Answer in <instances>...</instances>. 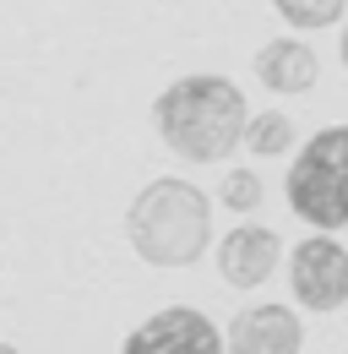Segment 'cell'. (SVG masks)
Returning <instances> with one entry per match:
<instances>
[{
	"mask_svg": "<svg viewBox=\"0 0 348 354\" xmlns=\"http://www.w3.org/2000/svg\"><path fill=\"white\" fill-rule=\"evenodd\" d=\"M218 196H223V207H229V213H256L261 196H267V185H261L256 169H229Z\"/></svg>",
	"mask_w": 348,
	"mask_h": 354,
	"instance_id": "11",
	"label": "cell"
},
{
	"mask_svg": "<svg viewBox=\"0 0 348 354\" xmlns=\"http://www.w3.org/2000/svg\"><path fill=\"white\" fill-rule=\"evenodd\" d=\"M126 240L147 267H196L213 245V196L174 175L147 180L126 207Z\"/></svg>",
	"mask_w": 348,
	"mask_h": 354,
	"instance_id": "2",
	"label": "cell"
},
{
	"mask_svg": "<svg viewBox=\"0 0 348 354\" xmlns=\"http://www.w3.org/2000/svg\"><path fill=\"white\" fill-rule=\"evenodd\" d=\"M338 55H343V66H348V22H343V39H338Z\"/></svg>",
	"mask_w": 348,
	"mask_h": 354,
	"instance_id": "12",
	"label": "cell"
},
{
	"mask_svg": "<svg viewBox=\"0 0 348 354\" xmlns=\"http://www.w3.org/2000/svg\"><path fill=\"white\" fill-rule=\"evenodd\" d=\"M0 354H22V349H17V344H0Z\"/></svg>",
	"mask_w": 348,
	"mask_h": 354,
	"instance_id": "13",
	"label": "cell"
},
{
	"mask_svg": "<svg viewBox=\"0 0 348 354\" xmlns=\"http://www.w3.org/2000/svg\"><path fill=\"white\" fill-rule=\"evenodd\" d=\"M256 82L267 93H283V98H304V93H316V82H321V60L294 33L289 39H267L256 49Z\"/></svg>",
	"mask_w": 348,
	"mask_h": 354,
	"instance_id": "8",
	"label": "cell"
},
{
	"mask_svg": "<svg viewBox=\"0 0 348 354\" xmlns=\"http://www.w3.org/2000/svg\"><path fill=\"white\" fill-rule=\"evenodd\" d=\"M300 142V126L283 115V109H267V115H251V126H245V147L256 153V158H283L289 147Z\"/></svg>",
	"mask_w": 348,
	"mask_h": 354,
	"instance_id": "9",
	"label": "cell"
},
{
	"mask_svg": "<svg viewBox=\"0 0 348 354\" xmlns=\"http://www.w3.org/2000/svg\"><path fill=\"white\" fill-rule=\"evenodd\" d=\"M283 196L294 218L316 234H343L348 229V126H321L289 164Z\"/></svg>",
	"mask_w": 348,
	"mask_h": 354,
	"instance_id": "3",
	"label": "cell"
},
{
	"mask_svg": "<svg viewBox=\"0 0 348 354\" xmlns=\"http://www.w3.org/2000/svg\"><path fill=\"white\" fill-rule=\"evenodd\" d=\"M283 262V240L267 223H234L218 240V272L229 289H261Z\"/></svg>",
	"mask_w": 348,
	"mask_h": 354,
	"instance_id": "6",
	"label": "cell"
},
{
	"mask_svg": "<svg viewBox=\"0 0 348 354\" xmlns=\"http://www.w3.org/2000/svg\"><path fill=\"white\" fill-rule=\"evenodd\" d=\"M229 354H300L304 349V322L300 310L278 306V300H261V306L240 310L223 333Z\"/></svg>",
	"mask_w": 348,
	"mask_h": 354,
	"instance_id": "7",
	"label": "cell"
},
{
	"mask_svg": "<svg viewBox=\"0 0 348 354\" xmlns=\"http://www.w3.org/2000/svg\"><path fill=\"white\" fill-rule=\"evenodd\" d=\"M289 289L304 310L332 316L348 306V245L338 234H304L300 245L289 251Z\"/></svg>",
	"mask_w": 348,
	"mask_h": 354,
	"instance_id": "4",
	"label": "cell"
},
{
	"mask_svg": "<svg viewBox=\"0 0 348 354\" xmlns=\"http://www.w3.org/2000/svg\"><path fill=\"white\" fill-rule=\"evenodd\" d=\"M153 126H158L169 153L191 158V164H223V158H234V147H245L251 104L229 77L191 71V77H174L158 93Z\"/></svg>",
	"mask_w": 348,
	"mask_h": 354,
	"instance_id": "1",
	"label": "cell"
},
{
	"mask_svg": "<svg viewBox=\"0 0 348 354\" xmlns=\"http://www.w3.org/2000/svg\"><path fill=\"white\" fill-rule=\"evenodd\" d=\"M272 11H278L289 28L316 33V28H332V22H343L348 0H272Z\"/></svg>",
	"mask_w": 348,
	"mask_h": 354,
	"instance_id": "10",
	"label": "cell"
},
{
	"mask_svg": "<svg viewBox=\"0 0 348 354\" xmlns=\"http://www.w3.org/2000/svg\"><path fill=\"white\" fill-rule=\"evenodd\" d=\"M120 354H229L223 333L207 310L196 306H164L147 322H136Z\"/></svg>",
	"mask_w": 348,
	"mask_h": 354,
	"instance_id": "5",
	"label": "cell"
}]
</instances>
